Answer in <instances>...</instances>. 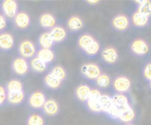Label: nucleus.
Masks as SVG:
<instances>
[{
	"label": "nucleus",
	"instance_id": "nucleus-21",
	"mask_svg": "<svg viewBox=\"0 0 151 125\" xmlns=\"http://www.w3.org/2000/svg\"><path fill=\"white\" fill-rule=\"evenodd\" d=\"M53 41L50 36L49 32H44L42 33L38 38V44L43 49H50L53 46Z\"/></svg>",
	"mask_w": 151,
	"mask_h": 125
},
{
	"label": "nucleus",
	"instance_id": "nucleus-30",
	"mask_svg": "<svg viewBox=\"0 0 151 125\" xmlns=\"http://www.w3.org/2000/svg\"><path fill=\"white\" fill-rule=\"evenodd\" d=\"M100 49H101V46L99 42L97 40H94L84 52L89 56H95L100 52Z\"/></svg>",
	"mask_w": 151,
	"mask_h": 125
},
{
	"label": "nucleus",
	"instance_id": "nucleus-27",
	"mask_svg": "<svg viewBox=\"0 0 151 125\" xmlns=\"http://www.w3.org/2000/svg\"><path fill=\"white\" fill-rule=\"evenodd\" d=\"M50 73L52 74L55 78H57L60 81H64L67 78V72H66V70L62 66H60V65H57V66L53 67Z\"/></svg>",
	"mask_w": 151,
	"mask_h": 125
},
{
	"label": "nucleus",
	"instance_id": "nucleus-39",
	"mask_svg": "<svg viewBox=\"0 0 151 125\" xmlns=\"http://www.w3.org/2000/svg\"><path fill=\"white\" fill-rule=\"evenodd\" d=\"M86 3L92 4V5H97L100 3V1H97V0H90V1H86Z\"/></svg>",
	"mask_w": 151,
	"mask_h": 125
},
{
	"label": "nucleus",
	"instance_id": "nucleus-23",
	"mask_svg": "<svg viewBox=\"0 0 151 125\" xmlns=\"http://www.w3.org/2000/svg\"><path fill=\"white\" fill-rule=\"evenodd\" d=\"M25 94L23 90L21 91H14L8 93V101L13 105H20L24 101Z\"/></svg>",
	"mask_w": 151,
	"mask_h": 125
},
{
	"label": "nucleus",
	"instance_id": "nucleus-4",
	"mask_svg": "<svg viewBox=\"0 0 151 125\" xmlns=\"http://www.w3.org/2000/svg\"><path fill=\"white\" fill-rule=\"evenodd\" d=\"M130 19L124 15H117L111 20V27L118 32H123L130 28Z\"/></svg>",
	"mask_w": 151,
	"mask_h": 125
},
{
	"label": "nucleus",
	"instance_id": "nucleus-24",
	"mask_svg": "<svg viewBox=\"0 0 151 125\" xmlns=\"http://www.w3.org/2000/svg\"><path fill=\"white\" fill-rule=\"evenodd\" d=\"M37 58H39L42 62H44L45 64H48L51 62L54 59V54L51 49H43L41 48L37 52Z\"/></svg>",
	"mask_w": 151,
	"mask_h": 125
},
{
	"label": "nucleus",
	"instance_id": "nucleus-37",
	"mask_svg": "<svg viewBox=\"0 0 151 125\" xmlns=\"http://www.w3.org/2000/svg\"><path fill=\"white\" fill-rule=\"evenodd\" d=\"M6 98V92L3 87L0 86V105H2Z\"/></svg>",
	"mask_w": 151,
	"mask_h": 125
},
{
	"label": "nucleus",
	"instance_id": "nucleus-5",
	"mask_svg": "<svg viewBox=\"0 0 151 125\" xmlns=\"http://www.w3.org/2000/svg\"><path fill=\"white\" fill-rule=\"evenodd\" d=\"M19 54L22 58H31L36 54V46L35 44L29 39L23 40L20 43L19 47Z\"/></svg>",
	"mask_w": 151,
	"mask_h": 125
},
{
	"label": "nucleus",
	"instance_id": "nucleus-14",
	"mask_svg": "<svg viewBox=\"0 0 151 125\" xmlns=\"http://www.w3.org/2000/svg\"><path fill=\"white\" fill-rule=\"evenodd\" d=\"M44 112L48 116H55L60 112V106L57 101L54 99H48L45 101L44 106H43Z\"/></svg>",
	"mask_w": 151,
	"mask_h": 125
},
{
	"label": "nucleus",
	"instance_id": "nucleus-11",
	"mask_svg": "<svg viewBox=\"0 0 151 125\" xmlns=\"http://www.w3.org/2000/svg\"><path fill=\"white\" fill-rule=\"evenodd\" d=\"M111 100H112V104L117 106L118 108H120L122 112L132 106L125 94H116L113 97H111Z\"/></svg>",
	"mask_w": 151,
	"mask_h": 125
},
{
	"label": "nucleus",
	"instance_id": "nucleus-1",
	"mask_svg": "<svg viewBox=\"0 0 151 125\" xmlns=\"http://www.w3.org/2000/svg\"><path fill=\"white\" fill-rule=\"evenodd\" d=\"M131 54L135 57H142L147 55L150 51V46L143 39H135L129 45Z\"/></svg>",
	"mask_w": 151,
	"mask_h": 125
},
{
	"label": "nucleus",
	"instance_id": "nucleus-12",
	"mask_svg": "<svg viewBox=\"0 0 151 125\" xmlns=\"http://www.w3.org/2000/svg\"><path fill=\"white\" fill-rule=\"evenodd\" d=\"M31 21L30 17L28 14L24 12L18 13L16 16L14 17V24L16 25L17 28L21 30H26L30 26Z\"/></svg>",
	"mask_w": 151,
	"mask_h": 125
},
{
	"label": "nucleus",
	"instance_id": "nucleus-13",
	"mask_svg": "<svg viewBox=\"0 0 151 125\" xmlns=\"http://www.w3.org/2000/svg\"><path fill=\"white\" fill-rule=\"evenodd\" d=\"M136 3L135 12L139 13L148 18L151 17V1L149 0H138Z\"/></svg>",
	"mask_w": 151,
	"mask_h": 125
},
{
	"label": "nucleus",
	"instance_id": "nucleus-29",
	"mask_svg": "<svg viewBox=\"0 0 151 125\" xmlns=\"http://www.w3.org/2000/svg\"><path fill=\"white\" fill-rule=\"evenodd\" d=\"M27 125H45V121L41 115L37 113H33L28 117Z\"/></svg>",
	"mask_w": 151,
	"mask_h": 125
},
{
	"label": "nucleus",
	"instance_id": "nucleus-28",
	"mask_svg": "<svg viewBox=\"0 0 151 125\" xmlns=\"http://www.w3.org/2000/svg\"><path fill=\"white\" fill-rule=\"evenodd\" d=\"M86 106H87L88 110L90 112H92V113H100L102 112V108H101V105L99 100H90V99H87Z\"/></svg>",
	"mask_w": 151,
	"mask_h": 125
},
{
	"label": "nucleus",
	"instance_id": "nucleus-35",
	"mask_svg": "<svg viewBox=\"0 0 151 125\" xmlns=\"http://www.w3.org/2000/svg\"><path fill=\"white\" fill-rule=\"evenodd\" d=\"M142 77L147 83L151 81V62L144 65L142 70Z\"/></svg>",
	"mask_w": 151,
	"mask_h": 125
},
{
	"label": "nucleus",
	"instance_id": "nucleus-18",
	"mask_svg": "<svg viewBox=\"0 0 151 125\" xmlns=\"http://www.w3.org/2000/svg\"><path fill=\"white\" fill-rule=\"evenodd\" d=\"M14 46V39L10 33H2L0 35V48L10 50Z\"/></svg>",
	"mask_w": 151,
	"mask_h": 125
},
{
	"label": "nucleus",
	"instance_id": "nucleus-33",
	"mask_svg": "<svg viewBox=\"0 0 151 125\" xmlns=\"http://www.w3.org/2000/svg\"><path fill=\"white\" fill-rule=\"evenodd\" d=\"M121 113H122L121 109L118 108L117 106H116V105H114L112 104V105L109 107V109L105 113H106V114L108 115V117H109L110 119L118 120V118H119Z\"/></svg>",
	"mask_w": 151,
	"mask_h": 125
},
{
	"label": "nucleus",
	"instance_id": "nucleus-6",
	"mask_svg": "<svg viewBox=\"0 0 151 125\" xmlns=\"http://www.w3.org/2000/svg\"><path fill=\"white\" fill-rule=\"evenodd\" d=\"M101 59L108 65H115L118 61L119 55L114 47H107L101 51Z\"/></svg>",
	"mask_w": 151,
	"mask_h": 125
},
{
	"label": "nucleus",
	"instance_id": "nucleus-38",
	"mask_svg": "<svg viewBox=\"0 0 151 125\" xmlns=\"http://www.w3.org/2000/svg\"><path fill=\"white\" fill-rule=\"evenodd\" d=\"M6 27V20L2 15H0V31L4 30Z\"/></svg>",
	"mask_w": 151,
	"mask_h": 125
},
{
	"label": "nucleus",
	"instance_id": "nucleus-34",
	"mask_svg": "<svg viewBox=\"0 0 151 125\" xmlns=\"http://www.w3.org/2000/svg\"><path fill=\"white\" fill-rule=\"evenodd\" d=\"M7 89H8L9 92L21 91V90H23V86H22V83L20 81L13 80V81H11L8 82Z\"/></svg>",
	"mask_w": 151,
	"mask_h": 125
},
{
	"label": "nucleus",
	"instance_id": "nucleus-26",
	"mask_svg": "<svg viewBox=\"0 0 151 125\" xmlns=\"http://www.w3.org/2000/svg\"><path fill=\"white\" fill-rule=\"evenodd\" d=\"M95 39L90 35V34H84V35H82L79 39H78V47L83 50V51H85L93 41H94Z\"/></svg>",
	"mask_w": 151,
	"mask_h": 125
},
{
	"label": "nucleus",
	"instance_id": "nucleus-9",
	"mask_svg": "<svg viewBox=\"0 0 151 125\" xmlns=\"http://www.w3.org/2000/svg\"><path fill=\"white\" fill-rule=\"evenodd\" d=\"M149 22H150V18H148L139 13H137L135 11L132 15L131 20H130L131 24L135 29H143L148 25Z\"/></svg>",
	"mask_w": 151,
	"mask_h": 125
},
{
	"label": "nucleus",
	"instance_id": "nucleus-16",
	"mask_svg": "<svg viewBox=\"0 0 151 125\" xmlns=\"http://www.w3.org/2000/svg\"><path fill=\"white\" fill-rule=\"evenodd\" d=\"M39 24L41 27L45 29H52L55 27L56 24V19L55 17L51 14H43L39 17Z\"/></svg>",
	"mask_w": 151,
	"mask_h": 125
},
{
	"label": "nucleus",
	"instance_id": "nucleus-17",
	"mask_svg": "<svg viewBox=\"0 0 151 125\" xmlns=\"http://www.w3.org/2000/svg\"><path fill=\"white\" fill-rule=\"evenodd\" d=\"M90 91H91V89L89 86H87L86 84H81L76 89V91H75L76 97L80 102H86L88 99Z\"/></svg>",
	"mask_w": 151,
	"mask_h": 125
},
{
	"label": "nucleus",
	"instance_id": "nucleus-32",
	"mask_svg": "<svg viewBox=\"0 0 151 125\" xmlns=\"http://www.w3.org/2000/svg\"><path fill=\"white\" fill-rule=\"evenodd\" d=\"M100 104L101 105L102 108V112L106 113L109 107L112 105V100H111V97L108 96V95H101V98H100Z\"/></svg>",
	"mask_w": 151,
	"mask_h": 125
},
{
	"label": "nucleus",
	"instance_id": "nucleus-10",
	"mask_svg": "<svg viewBox=\"0 0 151 125\" xmlns=\"http://www.w3.org/2000/svg\"><path fill=\"white\" fill-rule=\"evenodd\" d=\"M2 11L3 14L8 18H14L17 15L18 6L17 2L14 0H5L2 2Z\"/></svg>",
	"mask_w": 151,
	"mask_h": 125
},
{
	"label": "nucleus",
	"instance_id": "nucleus-3",
	"mask_svg": "<svg viewBox=\"0 0 151 125\" xmlns=\"http://www.w3.org/2000/svg\"><path fill=\"white\" fill-rule=\"evenodd\" d=\"M81 73L83 76L91 81H96L97 78L101 74V67L94 62L85 64L81 67Z\"/></svg>",
	"mask_w": 151,
	"mask_h": 125
},
{
	"label": "nucleus",
	"instance_id": "nucleus-25",
	"mask_svg": "<svg viewBox=\"0 0 151 125\" xmlns=\"http://www.w3.org/2000/svg\"><path fill=\"white\" fill-rule=\"evenodd\" d=\"M44 82H45V86L51 89H57L60 87V84H61V81L60 80H58L57 78H55L51 73H48L45 77Z\"/></svg>",
	"mask_w": 151,
	"mask_h": 125
},
{
	"label": "nucleus",
	"instance_id": "nucleus-41",
	"mask_svg": "<svg viewBox=\"0 0 151 125\" xmlns=\"http://www.w3.org/2000/svg\"><path fill=\"white\" fill-rule=\"evenodd\" d=\"M124 125H135V124L132 122V123H126V124H124Z\"/></svg>",
	"mask_w": 151,
	"mask_h": 125
},
{
	"label": "nucleus",
	"instance_id": "nucleus-19",
	"mask_svg": "<svg viewBox=\"0 0 151 125\" xmlns=\"http://www.w3.org/2000/svg\"><path fill=\"white\" fill-rule=\"evenodd\" d=\"M67 26L71 31H78L84 27V21L77 15H73L68 18Z\"/></svg>",
	"mask_w": 151,
	"mask_h": 125
},
{
	"label": "nucleus",
	"instance_id": "nucleus-7",
	"mask_svg": "<svg viewBox=\"0 0 151 125\" xmlns=\"http://www.w3.org/2000/svg\"><path fill=\"white\" fill-rule=\"evenodd\" d=\"M46 101L45 95L41 91H35L30 94L28 99V104L29 107L33 109H40L44 106Z\"/></svg>",
	"mask_w": 151,
	"mask_h": 125
},
{
	"label": "nucleus",
	"instance_id": "nucleus-15",
	"mask_svg": "<svg viewBox=\"0 0 151 125\" xmlns=\"http://www.w3.org/2000/svg\"><path fill=\"white\" fill-rule=\"evenodd\" d=\"M49 33L53 42H62L67 39V32L61 26H55Z\"/></svg>",
	"mask_w": 151,
	"mask_h": 125
},
{
	"label": "nucleus",
	"instance_id": "nucleus-40",
	"mask_svg": "<svg viewBox=\"0 0 151 125\" xmlns=\"http://www.w3.org/2000/svg\"><path fill=\"white\" fill-rule=\"evenodd\" d=\"M147 86H148V89L151 90V81H149V82H147Z\"/></svg>",
	"mask_w": 151,
	"mask_h": 125
},
{
	"label": "nucleus",
	"instance_id": "nucleus-36",
	"mask_svg": "<svg viewBox=\"0 0 151 125\" xmlns=\"http://www.w3.org/2000/svg\"><path fill=\"white\" fill-rule=\"evenodd\" d=\"M101 97V91H100L99 89H91V91H90L88 99H90V100H100Z\"/></svg>",
	"mask_w": 151,
	"mask_h": 125
},
{
	"label": "nucleus",
	"instance_id": "nucleus-31",
	"mask_svg": "<svg viewBox=\"0 0 151 125\" xmlns=\"http://www.w3.org/2000/svg\"><path fill=\"white\" fill-rule=\"evenodd\" d=\"M96 81V84L100 87V88H102V89H106L109 86L110 84V77L109 75L106 74V73H101L98 78L97 80L95 81Z\"/></svg>",
	"mask_w": 151,
	"mask_h": 125
},
{
	"label": "nucleus",
	"instance_id": "nucleus-8",
	"mask_svg": "<svg viewBox=\"0 0 151 125\" xmlns=\"http://www.w3.org/2000/svg\"><path fill=\"white\" fill-rule=\"evenodd\" d=\"M12 69L15 74L19 76H24L29 72V64L24 58L18 57L14 59L12 62Z\"/></svg>",
	"mask_w": 151,
	"mask_h": 125
},
{
	"label": "nucleus",
	"instance_id": "nucleus-20",
	"mask_svg": "<svg viewBox=\"0 0 151 125\" xmlns=\"http://www.w3.org/2000/svg\"><path fill=\"white\" fill-rule=\"evenodd\" d=\"M136 117V113H135V111L133 110V108L131 106L129 107L128 109L123 111L118 118V121L119 122H122L124 124H126V123H132L134 119Z\"/></svg>",
	"mask_w": 151,
	"mask_h": 125
},
{
	"label": "nucleus",
	"instance_id": "nucleus-42",
	"mask_svg": "<svg viewBox=\"0 0 151 125\" xmlns=\"http://www.w3.org/2000/svg\"></svg>",
	"mask_w": 151,
	"mask_h": 125
},
{
	"label": "nucleus",
	"instance_id": "nucleus-22",
	"mask_svg": "<svg viewBox=\"0 0 151 125\" xmlns=\"http://www.w3.org/2000/svg\"><path fill=\"white\" fill-rule=\"evenodd\" d=\"M30 69L34 73H44L47 69V65L45 64L44 62H42L39 58L35 57L30 62Z\"/></svg>",
	"mask_w": 151,
	"mask_h": 125
},
{
	"label": "nucleus",
	"instance_id": "nucleus-2",
	"mask_svg": "<svg viewBox=\"0 0 151 125\" xmlns=\"http://www.w3.org/2000/svg\"><path fill=\"white\" fill-rule=\"evenodd\" d=\"M112 87L116 94H126L130 92L132 89V82L127 76L119 75L114 79Z\"/></svg>",
	"mask_w": 151,
	"mask_h": 125
}]
</instances>
